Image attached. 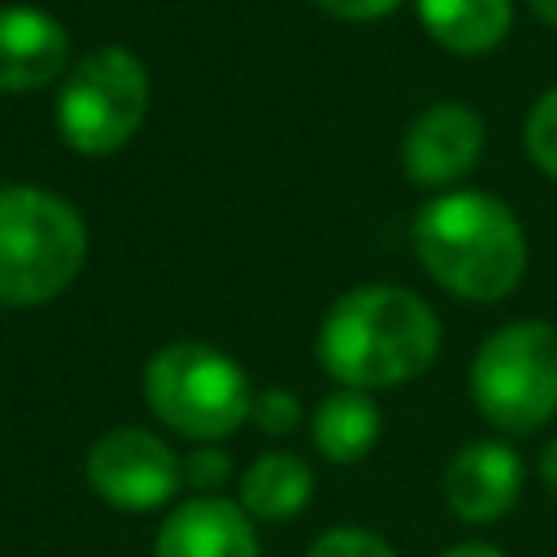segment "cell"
Segmentation results:
<instances>
[{"label":"cell","mask_w":557,"mask_h":557,"mask_svg":"<svg viewBox=\"0 0 557 557\" xmlns=\"http://www.w3.org/2000/svg\"><path fill=\"white\" fill-rule=\"evenodd\" d=\"M422 270L461 300H500L522 283L527 235L509 205L487 191H444L413 218Z\"/></svg>","instance_id":"cell-2"},{"label":"cell","mask_w":557,"mask_h":557,"mask_svg":"<svg viewBox=\"0 0 557 557\" xmlns=\"http://www.w3.org/2000/svg\"><path fill=\"white\" fill-rule=\"evenodd\" d=\"M252 418L261 422V431H270V435H287V431L300 422V405H296L292 392H283V387H265V392L252 396Z\"/></svg>","instance_id":"cell-18"},{"label":"cell","mask_w":557,"mask_h":557,"mask_svg":"<svg viewBox=\"0 0 557 557\" xmlns=\"http://www.w3.org/2000/svg\"><path fill=\"white\" fill-rule=\"evenodd\" d=\"M522 492V461L496 440L466 444L444 470V500L461 522H496Z\"/></svg>","instance_id":"cell-10"},{"label":"cell","mask_w":557,"mask_h":557,"mask_svg":"<svg viewBox=\"0 0 557 557\" xmlns=\"http://www.w3.org/2000/svg\"><path fill=\"white\" fill-rule=\"evenodd\" d=\"M440 352V318L396 283L344 292L318 326V361L352 392H379L418 379Z\"/></svg>","instance_id":"cell-1"},{"label":"cell","mask_w":557,"mask_h":557,"mask_svg":"<svg viewBox=\"0 0 557 557\" xmlns=\"http://www.w3.org/2000/svg\"><path fill=\"white\" fill-rule=\"evenodd\" d=\"M87 483L104 505L126 513H148L178 492L183 461L161 435L144 426H113L96 435L87 448Z\"/></svg>","instance_id":"cell-7"},{"label":"cell","mask_w":557,"mask_h":557,"mask_svg":"<svg viewBox=\"0 0 557 557\" xmlns=\"http://www.w3.org/2000/svg\"><path fill=\"white\" fill-rule=\"evenodd\" d=\"M479 157H483V117L457 100L426 104L400 139V165L422 187L457 183L461 174L474 170Z\"/></svg>","instance_id":"cell-8"},{"label":"cell","mask_w":557,"mask_h":557,"mask_svg":"<svg viewBox=\"0 0 557 557\" xmlns=\"http://www.w3.org/2000/svg\"><path fill=\"white\" fill-rule=\"evenodd\" d=\"M379 435H383V413L370 400V392H352V387L331 392L313 413V444L335 466L361 461L379 444Z\"/></svg>","instance_id":"cell-13"},{"label":"cell","mask_w":557,"mask_h":557,"mask_svg":"<svg viewBox=\"0 0 557 557\" xmlns=\"http://www.w3.org/2000/svg\"><path fill=\"white\" fill-rule=\"evenodd\" d=\"M305 557H396L387 548V540H379L374 531H361V527H331L322 531Z\"/></svg>","instance_id":"cell-16"},{"label":"cell","mask_w":557,"mask_h":557,"mask_svg":"<svg viewBox=\"0 0 557 557\" xmlns=\"http://www.w3.org/2000/svg\"><path fill=\"white\" fill-rule=\"evenodd\" d=\"M65 70V26L35 4H0V91H39Z\"/></svg>","instance_id":"cell-9"},{"label":"cell","mask_w":557,"mask_h":557,"mask_svg":"<svg viewBox=\"0 0 557 557\" xmlns=\"http://www.w3.org/2000/svg\"><path fill=\"white\" fill-rule=\"evenodd\" d=\"M313 4L339 22H374V17H387L400 0H313Z\"/></svg>","instance_id":"cell-19"},{"label":"cell","mask_w":557,"mask_h":557,"mask_svg":"<svg viewBox=\"0 0 557 557\" xmlns=\"http://www.w3.org/2000/svg\"><path fill=\"white\" fill-rule=\"evenodd\" d=\"M252 383L235 357L213 344L178 339L148 357L144 400L178 435L196 444H218L252 418Z\"/></svg>","instance_id":"cell-4"},{"label":"cell","mask_w":557,"mask_h":557,"mask_svg":"<svg viewBox=\"0 0 557 557\" xmlns=\"http://www.w3.org/2000/svg\"><path fill=\"white\" fill-rule=\"evenodd\" d=\"M479 413L509 435H527L557 413V326L509 322L492 331L470 366Z\"/></svg>","instance_id":"cell-5"},{"label":"cell","mask_w":557,"mask_h":557,"mask_svg":"<svg viewBox=\"0 0 557 557\" xmlns=\"http://www.w3.org/2000/svg\"><path fill=\"white\" fill-rule=\"evenodd\" d=\"M152 557H261L252 518L222 496H196L161 522Z\"/></svg>","instance_id":"cell-11"},{"label":"cell","mask_w":557,"mask_h":557,"mask_svg":"<svg viewBox=\"0 0 557 557\" xmlns=\"http://www.w3.org/2000/svg\"><path fill=\"white\" fill-rule=\"evenodd\" d=\"M231 474V453L218 448V444H196L187 457H183V479L191 487H200L205 496H213V487H222Z\"/></svg>","instance_id":"cell-17"},{"label":"cell","mask_w":557,"mask_h":557,"mask_svg":"<svg viewBox=\"0 0 557 557\" xmlns=\"http://www.w3.org/2000/svg\"><path fill=\"white\" fill-rule=\"evenodd\" d=\"M148 113V70L131 48L104 44L65 70L57 91V131L83 157L117 152Z\"/></svg>","instance_id":"cell-6"},{"label":"cell","mask_w":557,"mask_h":557,"mask_svg":"<svg viewBox=\"0 0 557 557\" xmlns=\"http://www.w3.org/2000/svg\"><path fill=\"white\" fill-rule=\"evenodd\" d=\"M87 261L78 209L44 187H0V305H44L61 296Z\"/></svg>","instance_id":"cell-3"},{"label":"cell","mask_w":557,"mask_h":557,"mask_svg":"<svg viewBox=\"0 0 557 557\" xmlns=\"http://www.w3.org/2000/svg\"><path fill=\"white\" fill-rule=\"evenodd\" d=\"M313 496V470L296 453H261L239 479V505L248 518H296Z\"/></svg>","instance_id":"cell-14"},{"label":"cell","mask_w":557,"mask_h":557,"mask_svg":"<svg viewBox=\"0 0 557 557\" xmlns=\"http://www.w3.org/2000/svg\"><path fill=\"white\" fill-rule=\"evenodd\" d=\"M440 557H505V553L492 548V544H457V548H448V553H440Z\"/></svg>","instance_id":"cell-21"},{"label":"cell","mask_w":557,"mask_h":557,"mask_svg":"<svg viewBox=\"0 0 557 557\" xmlns=\"http://www.w3.org/2000/svg\"><path fill=\"white\" fill-rule=\"evenodd\" d=\"M422 30L461 57L492 52L513 22V0H418Z\"/></svg>","instance_id":"cell-12"},{"label":"cell","mask_w":557,"mask_h":557,"mask_svg":"<svg viewBox=\"0 0 557 557\" xmlns=\"http://www.w3.org/2000/svg\"><path fill=\"white\" fill-rule=\"evenodd\" d=\"M540 479L557 492V435L544 444V453H540Z\"/></svg>","instance_id":"cell-20"},{"label":"cell","mask_w":557,"mask_h":557,"mask_svg":"<svg viewBox=\"0 0 557 557\" xmlns=\"http://www.w3.org/2000/svg\"><path fill=\"white\" fill-rule=\"evenodd\" d=\"M522 139H527V157H531L544 174L557 178V87H548V91L531 104Z\"/></svg>","instance_id":"cell-15"},{"label":"cell","mask_w":557,"mask_h":557,"mask_svg":"<svg viewBox=\"0 0 557 557\" xmlns=\"http://www.w3.org/2000/svg\"><path fill=\"white\" fill-rule=\"evenodd\" d=\"M535 9V17H544L548 26H557V0H527Z\"/></svg>","instance_id":"cell-22"}]
</instances>
